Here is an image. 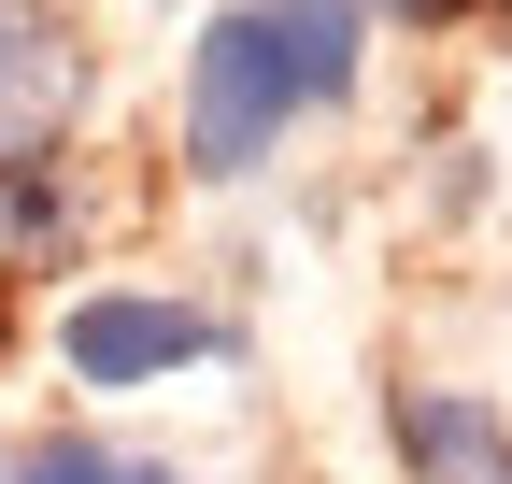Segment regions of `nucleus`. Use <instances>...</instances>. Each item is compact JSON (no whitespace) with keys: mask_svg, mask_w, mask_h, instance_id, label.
Returning <instances> with one entry per match:
<instances>
[{"mask_svg":"<svg viewBox=\"0 0 512 484\" xmlns=\"http://www.w3.org/2000/svg\"><path fill=\"white\" fill-rule=\"evenodd\" d=\"M370 0H214L200 57H185V171L242 186L271 171V143L299 114H342L370 86Z\"/></svg>","mask_w":512,"mask_h":484,"instance_id":"f257e3e1","label":"nucleus"},{"mask_svg":"<svg viewBox=\"0 0 512 484\" xmlns=\"http://www.w3.org/2000/svg\"><path fill=\"white\" fill-rule=\"evenodd\" d=\"M57 356H72V385L128 399V385H171V371H200V356H228V328L200 314V299H157V285H100L57 314Z\"/></svg>","mask_w":512,"mask_h":484,"instance_id":"f03ea898","label":"nucleus"},{"mask_svg":"<svg viewBox=\"0 0 512 484\" xmlns=\"http://www.w3.org/2000/svg\"><path fill=\"white\" fill-rule=\"evenodd\" d=\"M384 442H399L413 484H512V413H498L484 385L399 371V385H384Z\"/></svg>","mask_w":512,"mask_h":484,"instance_id":"7ed1b4c3","label":"nucleus"},{"mask_svg":"<svg viewBox=\"0 0 512 484\" xmlns=\"http://www.w3.org/2000/svg\"><path fill=\"white\" fill-rule=\"evenodd\" d=\"M86 100V43L43 15V0H0V171H43L57 129Z\"/></svg>","mask_w":512,"mask_h":484,"instance_id":"20e7f679","label":"nucleus"},{"mask_svg":"<svg viewBox=\"0 0 512 484\" xmlns=\"http://www.w3.org/2000/svg\"><path fill=\"white\" fill-rule=\"evenodd\" d=\"M114 470H128L114 442H86V428H43V442H29L15 470H0V484H114Z\"/></svg>","mask_w":512,"mask_h":484,"instance_id":"39448f33","label":"nucleus"},{"mask_svg":"<svg viewBox=\"0 0 512 484\" xmlns=\"http://www.w3.org/2000/svg\"><path fill=\"white\" fill-rule=\"evenodd\" d=\"M370 15H399V29H441V15H470V0H370Z\"/></svg>","mask_w":512,"mask_h":484,"instance_id":"423d86ee","label":"nucleus"},{"mask_svg":"<svg viewBox=\"0 0 512 484\" xmlns=\"http://www.w3.org/2000/svg\"><path fill=\"white\" fill-rule=\"evenodd\" d=\"M114 484H185V470H157V456H128V470H114Z\"/></svg>","mask_w":512,"mask_h":484,"instance_id":"0eeeda50","label":"nucleus"}]
</instances>
